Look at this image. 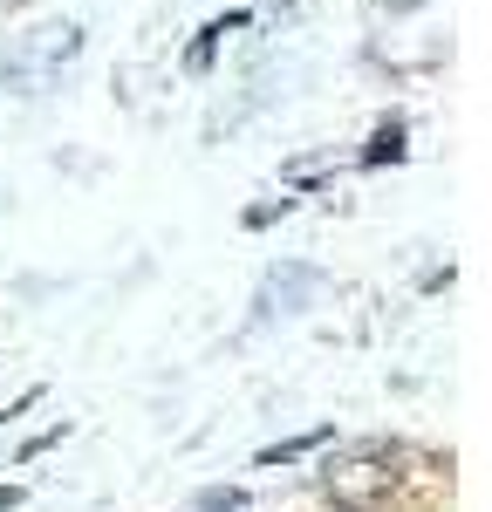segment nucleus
I'll return each instance as SVG.
<instances>
[{
	"mask_svg": "<svg viewBox=\"0 0 492 512\" xmlns=\"http://www.w3.org/2000/svg\"><path fill=\"white\" fill-rule=\"evenodd\" d=\"M322 492L342 512L383 506V499L397 492V451H390V444H356V451H342V458L322 472Z\"/></svg>",
	"mask_w": 492,
	"mask_h": 512,
	"instance_id": "obj_1",
	"label": "nucleus"
},
{
	"mask_svg": "<svg viewBox=\"0 0 492 512\" xmlns=\"http://www.w3.org/2000/svg\"><path fill=\"white\" fill-rule=\"evenodd\" d=\"M233 506H240V492H205L192 512H233Z\"/></svg>",
	"mask_w": 492,
	"mask_h": 512,
	"instance_id": "obj_4",
	"label": "nucleus"
},
{
	"mask_svg": "<svg viewBox=\"0 0 492 512\" xmlns=\"http://www.w3.org/2000/svg\"><path fill=\"white\" fill-rule=\"evenodd\" d=\"M76 48H82V28H69V21H48V28H35V35L7 55L0 89H35V82H48L62 62H76Z\"/></svg>",
	"mask_w": 492,
	"mask_h": 512,
	"instance_id": "obj_2",
	"label": "nucleus"
},
{
	"mask_svg": "<svg viewBox=\"0 0 492 512\" xmlns=\"http://www.w3.org/2000/svg\"><path fill=\"white\" fill-rule=\"evenodd\" d=\"M322 287L315 267H281V274H267L260 287V301H253V321H274V315H301V301Z\"/></svg>",
	"mask_w": 492,
	"mask_h": 512,
	"instance_id": "obj_3",
	"label": "nucleus"
},
{
	"mask_svg": "<svg viewBox=\"0 0 492 512\" xmlns=\"http://www.w3.org/2000/svg\"><path fill=\"white\" fill-rule=\"evenodd\" d=\"M397 151H404V137H397V130H383V137H376V151H369V158L383 164V158H397Z\"/></svg>",
	"mask_w": 492,
	"mask_h": 512,
	"instance_id": "obj_5",
	"label": "nucleus"
}]
</instances>
